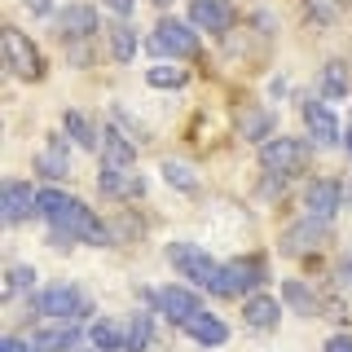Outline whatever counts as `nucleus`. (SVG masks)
I'll return each mask as SVG.
<instances>
[{
  "mask_svg": "<svg viewBox=\"0 0 352 352\" xmlns=\"http://www.w3.org/2000/svg\"><path fill=\"white\" fill-rule=\"evenodd\" d=\"M53 234L66 242H93V247H110V229L97 220V212H88V203L71 198V207L53 220Z\"/></svg>",
  "mask_w": 352,
  "mask_h": 352,
  "instance_id": "nucleus-1",
  "label": "nucleus"
},
{
  "mask_svg": "<svg viewBox=\"0 0 352 352\" xmlns=\"http://www.w3.org/2000/svg\"><path fill=\"white\" fill-rule=\"evenodd\" d=\"M36 198H40V190H31L27 181H5V220L9 225H22L27 216H40V207H36Z\"/></svg>",
  "mask_w": 352,
  "mask_h": 352,
  "instance_id": "nucleus-11",
  "label": "nucleus"
},
{
  "mask_svg": "<svg viewBox=\"0 0 352 352\" xmlns=\"http://www.w3.org/2000/svg\"><path fill=\"white\" fill-rule=\"evenodd\" d=\"M322 238H326V220L322 216H308V220H300L295 229H286V234H282V251H286V256H304V251H313Z\"/></svg>",
  "mask_w": 352,
  "mask_h": 352,
  "instance_id": "nucleus-13",
  "label": "nucleus"
},
{
  "mask_svg": "<svg viewBox=\"0 0 352 352\" xmlns=\"http://www.w3.org/2000/svg\"><path fill=\"white\" fill-rule=\"evenodd\" d=\"M344 146H348V154H352V128H348V137H344Z\"/></svg>",
  "mask_w": 352,
  "mask_h": 352,
  "instance_id": "nucleus-37",
  "label": "nucleus"
},
{
  "mask_svg": "<svg viewBox=\"0 0 352 352\" xmlns=\"http://www.w3.org/2000/svg\"><path fill=\"white\" fill-rule=\"evenodd\" d=\"M348 93H352L348 62H326L322 66V97H348Z\"/></svg>",
  "mask_w": 352,
  "mask_h": 352,
  "instance_id": "nucleus-21",
  "label": "nucleus"
},
{
  "mask_svg": "<svg viewBox=\"0 0 352 352\" xmlns=\"http://www.w3.org/2000/svg\"><path fill=\"white\" fill-rule=\"evenodd\" d=\"M132 5H137V0H106V9H110V14H119V18H128Z\"/></svg>",
  "mask_w": 352,
  "mask_h": 352,
  "instance_id": "nucleus-36",
  "label": "nucleus"
},
{
  "mask_svg": "<svg viewBox=\"0 0 352 352\" xmlns=\"http://www.w3.org/2000/svg\"><path fill=\"white\" fill-rule=\"evenodd\" d=\"M269 128H273V115L269 110H251L247 119H242V132H247V141H269Z\"/></svg>",
  "mask_w": 352,
  "mask_h": 352,
  "instance_id": "nucleus-28",
  "label": "nucleus"
},
{
  "mask_svg": "<svg viewBox=\"0 0 352 352\" xmlns=\"http://www.w3.org/2000/svg\"><path fill=\"white\" fill-rule=\"evenodd\" d=\"M190 22L198 31L220 36V31L234 27V5H229V0H190Z\"/></svg>",
  "mask_w": 352,
  "mask_h": 352,
  "instance_id": "nucleus-10",
  "label": "nucleus"
},
{
  "mask_svg": "<svg viewBox=\"0 0 352 352\" xmlns=\"http://www.w3.org/2000/svg\"><path fill=\"white\" fill-rule=\"evenodd\" d=\"M260 282H264V264L260 260H229V264H220L216 282L207 286V291L212 295H247V291H256Z\"/></svg>",
  "mask_w": 352,
  "mask_h": 352,
  "instance_id": "nucleus-6",
  "label": "nucleus"
},
{
  "mask_svg": "<svg viewBox=\"0 0 352 352\" xmlns=\"http://www.w3.org/2000/svg\"><path fill=\"white\" fill-rule=\"evenodd\" d=\"M22 5H27V14H36V18L53 14V0H22Z\"/></svg>",
  "mask_w": 352,
  "mask_h": 352,
  "instance_id": "nucleus-35",
  "label": "nucleus"
},
{
  "mask_svg": "<svg viewBox=\"0 0 352 352\" xmlns=\"http://www.w3.org/2000/svg\"><path fill=\"white\" fill-rule=\"evenodd\" d=\"M282 300H291V304H295V308H300V313H304V317H313V313H317V308H322V304H317V300H313V295H308V291H304V282H282Z\"/></svg>",
  "mask_w": 352,
  "mask_h": 352,
  "instance_id": "nucleus-29",
  "label": "nucleus"
},
{
  "mask_svg": "<svg viewBox=\"0 0 352 352\" xmlns=\"http://www.w3.org/2000/svg\"><path fill=\"white\" fill-rule=\"evenodd\" d=\"M260 163H264V172H273V176L304 172L308 146H304V141H295V137H269V141L260 146Z\"/></svg>",
  "mask_w": 352,
  "mask_h": 352,
  "instance_id": "nucleus-3",
  "label": "nucleus"
},
{
  "mask_svg": "<svg viewBox=\"0 0 352 352\" xmlns=\"http://www.w3.org/2000/svg\"><path fill=\"white\" fill-rule=\"evenodd\" d=\"M168 264L181 273L185 282H194V286H212L216 273H220V264L207 256L203 247H190V242H172V247H168Z\"/></svg>",
  "mask_w": 352,
  "mask_h": 352,
  "instance_id": "nucleus-2",
  "label": "nucleus"
},
{
  "mask_svg": "<svg viewBox=\"0 0 352 352\" xmlns=\"http://www.w3.org/2000/svg\"><path fill=\"white\" fill-rule=\"evenodd\" d=\"M146 44H150V53H163V58H194V53H198L194 27H190V22H176V18H163Z\"/></svg>",
  "mask_w": 352,
  "mask_h": 352,
  "instance_id": "nucleus-4",
  "label": "nucleus"
},
{
  "mask_svg": "<svg viewBox=\"0 0 352 352\" xmlns=\"http://www.w3.org/2000/svg\"><path fill=\"white\" fill-rule=\"evenodd\" d=\"M335 282H339V286H344V291H352V256L335 264Z\"/></svg>",
  "mask_w": 352,
  "mask_h": 352,
  "instance_id": "nucleus-33",
  "label": "nucleus"
},
{
  "mask_svg": "<svg viewBox=\"0 0 352 352\" xmlns=\"http://www.w3.org/2000/svg\"><path fill=\"white\" fill-rule=\"evenodd\" d=\"M185 335L198 339L203 348H216V344H225V339H229V326L220 322V317H212V313H198V317L185 322Z\"/></svg>",
  "mask_w": 352,
  "mask_h": 352,
  "instance_id": "nucleus-16",
  "label": "nucleus"
},
{
  "mask_svg": "<svg viewBox=\"0 0 352 352\" xmlns=\"http://www.w3.org/2000/svg\"><path fill=\"white\" fill-rule=\"evenodd\" d=\"M31 282H36V269H27V264H14V269H9V295H14V291H27Z\"/></svg>",
  "mask_w": 352,
  "mask_h": 352,
  "instance_id": "nucleus-31",
  "label": "nucleus"
},
{
  "mask_svg": "<svg viewBox=\"0 0 352 352\" xmlns=\"http://www.w3.org/2000/svg\"><path fill=\"white\" fill-rule=\"evenodd\" d=\"M247 326H256V330H269V326H278V317H282V304L273 300V295H251L247 300Z\"/></svg>",
  "mask_w": 352,
  "mask_h": 352,
  "instance_id": "nucleus-19",
  "label": "nucleus"
},
{
  "mask_svg": "<svg viewBox=\"0 0 352 352\" xmlns=\"http://www.w3.org/2000/svg\"><path fill=\"white\" fill-rule=\"evenodd\" d=\"M97 36V9L93 5H66L58 14V40L66 44H80Z\"/></svg>",
  "mask_w": 352,
  "mask_h": 352,
  "instance_id": "nucleus-9",
  "label": "nucleus"
},
{
  "mask_svg": "<svg viewBox=\"0 0 352 352\" xmlns=\"http://www.w3.org/2000/svg\"><path fill=\"white\" fill-rule=\"evenodd\" d=\"M5 66L18 75V80H40L44 75V58H40V49L31 44L27 36H22L18 27H5Z\"/></svg>",
  "mask_w": 352,
  "mask_h": 352,
  "instance_id": "nucleus-5",
  "label": "nucleus"
},
{
  "mask_svg": "<svg viewBox=\"0 0 352 352\" xmlns=\"http://www.w3.org/2000/svg\"><path fill=\"white\" fill-rule=\"evenodd\" d=\"M75 339H80V326H75V322H62V326H53V330H36L31 348H36V352H71Z\"/></svg>",
  "mask_w": 352,
  "mask_h": 352,
  "instance_id": "nucleus-17",
  "label": "nucleus"
},
{
  "mask_svg": "<svg viewBox=\"0 0 352 352\" xmlns=\"http://www.w3.org/2000/svg\"><path fill=\"white\" fill-rule=\"evenodd\" d=\"M36 172L49 176V181H62V176H71V163H66V150L62 141H49V150L36 154Z\"/></svg>",
  "mask_w": 352,
  "mask_h": 352,
  "instance_id": "nucleus-20",
  "label": "nucleus"
},
{
  "mask_svg": "<svg viewBox=\"0 0 352 352\" xmlns=\"http://www.w3.org/2000/svg\"><path fill=\"white\" fill-rule=\"evenodd\" d=\"M163 176H168V185H172V190H194V168H190V163H176V159H168V163H163Z\"/></svg>",
  "mask_w": 352,
  "mask_h": 352,
  "instance_id": "nucleus-30",
  "label": "nucleus"
},
{
  "mask_svg": "<svg viewBox=\"0 0 352 352\" xmlns=\"http://www.w3.org/2000/svg\"><path fill=\"white\" fill-rule=\"evenodd\" d=\"M326 352H352V335H330L326 339Z\"/></svg>",
  "mask_w": 352,
  "mask_h": 352,
  "instance_id": "nucleus-34",
  "label": "nucleus"
},
{
  "mask_svg": "<svg viewBox=\"0 0 352 352\" xmlns=\"http://www.w3.org/2000/svg\"><path fill=\"white\" fill-rule=\"evenodd\" d=\"M62 128H66V137H71L75 141V146H97V137H93V128H88V119L84 115H75V110H66V115H62Z\"/></svg>",
  "mask_w": 352,
  "mask_h": 352,
  "instance_id": "nucleus-26",
  "label": "nucleus"
},
{
  "mask_svg": "<svg viewBox=\"0 0 352 352\" xmlns=\"http://www.w3.org/2000/svg\"><path fill=\"white\" fill-rule=\"evenodd\" d=\"M146 300L150 304H159L163 308V317L176 326H185L190 317L203 313V304H198V295L194 291H185V286H168V291H146Z\"/></svg>",
  "mask_w": 352,
  "mask_h": 352,
  "instance_id": "nucleus-8",
  "label": "nucleus"
},
{
  "mask_svg": "<svg viewBox=\"0 0 352 352\" xmlns=\"http://www.w3.org/2000/svg\"><path fill=\"white\" fill-rule=\"evenodd\" d=\"M106 44H110V58L115 62H132V53H137V31L132 27H110Z\"/></svg>",
  "mask_w": 352,
  "mask_h": 352,
  "instance_id": "nucleus-23",
  "label": "nucleus"
},
{
  "mask_svg": "<svg viewBox=\"0 0 352 352\" xmlns=\"http://www.w3.org/2000/svg\"><path fill=\"white\" fill-rule=\"evenodd\" d=\"M150 339H154V317L137 313V317L128 322V348H124V352H146Z\"/></svg>",
  "mask_w": 352,
  "mask_h": 352,
  "instance_id": "nucleus-24",
  "label": "nucleus"
},
{
  "mask_svg": "<svg viewBox=\"0 0 352 352\" xmlns=\"http://www.w3.org/2000/svg\"><path fill=\"white\" fill-rule=\"evenodd\" d=\"M36 308H40L44 317H53V322H71V317L84 308V291H80L75 282L44 286V291H40V300H36Z\"/></svg>",
  "mask_w": 352,
  "mask_h": 352,
  "instance_id": "nucleus-7",
  "label": "nucleus"
},
{
  "mask_svg": "<svg viewBox=\"0 0 352 352\" xmlns=\"http://www.w3.org/2000/svg\"><path fill=\"white\" fill-rule=\"evenodd\" d=\"M97 190H102L106 198H137V194H146V181H141L132 168H110V163H102Z\"/></svg>",
  "mask_w": 352,
  "mask_h": 352,
  "instance_id": "nucleus-12",
  "label": "nucleus"
},
{
  "mask_svg": "<svg viewBox=\"0 0 352 352\" xmlns=\"http://www.w3.org/2000/svg\"><path fill=\"white\" fill-rule=\"evenodd\" d=\"M31 352H36V348H31Z\"/></svg>",
  "mask_w": 352,
  "mask_h": 352,
  "instance_id": "nucleus-40",
  "label": "nucleus"
},
{
  "mask_svg": "<svg viewBox=\"0 0 352 352\" xmlns=\"http://www.w3.org/2000/svg\"><path fill=\"white\" fill-rule=\"evenodd\" d=\"M150 5H159V9H168V5H172V0H150Z\"/></svg>",
  "mask_w": 352,
  "mask_h": 352,
  "instance_id": "nucleus-38",
  "label": "nucleus"
},
{
  "mask_svg": "<svg viewBox=\"0 0 352 352\" xmlns=\"http://www.w3.org/2000/svg\"><path fill=\"white\" fill-rule=\"evenodd\" d=\"M339 198H344V190H339L335 181H308V190H304V207H308V216L330 220V216L339 212Z\"/></svg>",
  "mask_w": 352,
  "mask_h": 352,
  "instance_id": "nucleus-14",
  "label": "nucleus"
},
{
  "mask_svg": "<svg viewBox=\"0 0 352 352\" xmlns=\"http://www.w3.org/2000/svg\"><path fill=\"white\" fill-rule=\"evenodd\" d=\"M132 159H137V146H132L124 132L106 128L102 132V163H110V168H132Z\"/></svg>",
  "mask_w": 352,
  "mask_h": 352,
  "instance_id": "nucleus-18",
  "label": "nucleus"
},
{
  "mask_svg": "<svg viewBox=\"0 0 352 352\" xmlns=\"http://www.w3.org/2000/svg\"><path fill=\"white\" fill-rule=\"evenodd\" d=\"M88 352H102V348H88Z\"/></svg>",
  "mask_w": 352,
  "mask_h": 352,
  "instance_id": "nucleus-39",
  "label": "nucleus"
},
{
  "mask_svg": "<svg viewBox=\"0 0 352 352\" xmlns=\"http://www.w3.org/2000/svg\"><path fill=\"white\" fill-rule=\"evenodd\" d=\"M313 9L322 18H339V14H344V0H313Z\"/></svg>",
  "mask_w": 352,
  "mask_h": 352,
  "instance_id": "nucleus-32",
  "label": "nucleus"
},
{
  "mask_svg": "<svg viewBox=\"0 0 352 352\" xmlns=\"http://www.w3.org/2000/svg\"><path fill=\"white\" fill-rule=\"evenodd\" d=\"M304 124H308V137L317 141V146H335L339 141V124H335V115H330L326 106H304Z\"/></svg>",
  "mask_w": 352,
  "mask_h": 352,
  "instance_id": "nucleus-15",
  "label": "nucleus"
},
{
  "mask_svg": "<svg viewBox=\"0 0 352 352\" xmlns=\"http://www.w3.org/2000/svg\"><path fill=\"white\" fill-rule=\"evenodd\" d=\"M146 80H150V88H181L190 75H185L181 66H172V62H159V66H150V71H146Z\"/></svg>",
  "mask_w": 352,
  "mask_h": 352,
  "instance_id": "nucleus-25",
  "label": "nucleus"
},
{
  "mask_svg": "<svg viewBox=\"0 0 352 352\" xmlns=\"http://www.w3.org/2000/svg\"><path fill=\"white\" fill-rule=\"evenodd\" d=\"M36 207H40V216H44V220H58L66 207H71V194H62V190H53V185H49V190H40Z\"/></svg>",
  "mask_w": 352,
  "mask_h": 352,
  "instance_id": "nucleus-27",
  "label": "nucleus"
},
{
  "mask_svg": "<svg viewBox=\"0 0 352 352\" xmlns=\"http://www.w3.org/2000/svg\"><path fill=\"white\" fill-rule=\"evenodd\" d=\"M93 348H102V352H119V348H128V330H119L115 322H93Z\"/></svg>",
  "mask_w": 352,
  "mask_h": 352,
  "instance_id": "nucleus-22",
  "label": "nucleus"
}]
</instances>
